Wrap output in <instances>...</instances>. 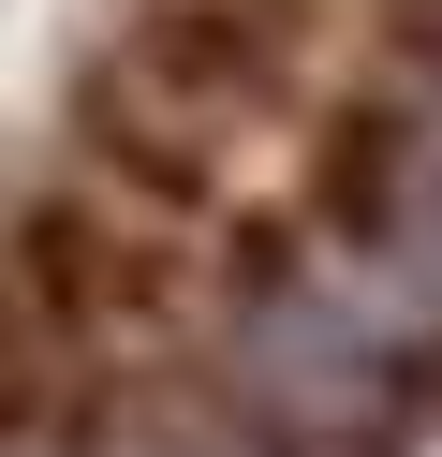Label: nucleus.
Here are the masks:
<instances>
[{
  "label": "nucleus",
  "mask_w": 442,
  "mask_h": 457,
  "mask_svg": "<svg viewBox=\"0 0 442 457\" xmlns=\"http://www.w3.org/2000/svg\"><path fill=\"white\" fill-rule=\"evenodd\" d=\"M88 457H236L221 428H192V413H163V398H147V413H104L88 428Z\"/></svg>",
  "instance_id": "2"
},
{
  "label": "nucleus",
  "mask_w": 442,
  "mask_h": 457,
  "mask_svg": "<svg viewBox=\"0 0 442 457\" xmlns=\"http://www.w3.org/2000/svg\"><path fill=\"white\" fill-rule=\"evenodd\" d=\"M236 413L265 457H413V428H442V384L324 280H265L236 310Z\"/></svg>",
  "instance_id": "1"
}]
</instances>
